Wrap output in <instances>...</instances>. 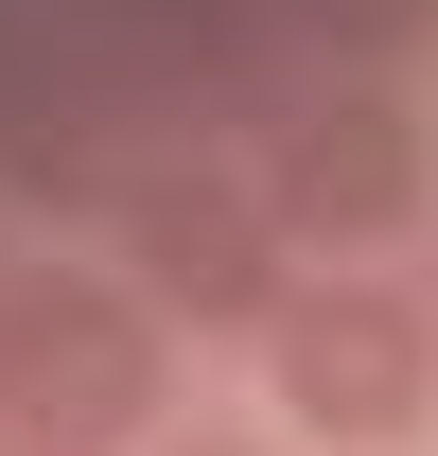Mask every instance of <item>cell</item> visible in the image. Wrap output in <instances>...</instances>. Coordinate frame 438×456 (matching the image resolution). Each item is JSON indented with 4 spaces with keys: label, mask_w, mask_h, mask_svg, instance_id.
<instances>
[{
    "label": "cell",
    "mask_w": 438,
    "mask_h": 456,
    "mask_svg": "<svg viewBox=\"0 0 438 456\" xmlns=\"http://www.w3.org/2000/svg\"><path fill=\"white\" fill-rule=\"evenodd\" d=\"M158 387H175V334L106 264H18L0 281V421H18V456H141Z\"/></svg>",
    "instance_id": "6da1fadb"
},
{
    "label": "cell",
    "mask_w": 438,
    "mask_h": 456,
    "mask_svg": "<svg viewBox=\"0 0 438 456\" xmlns=\"http://www.w3.org/2000/svg\"><path fill=\"white\" fill-rule=\"evenodd\" d=\"M123 298L158 316V334H280V211L246 159H141L123 175Z\"/></svg>",
    "instance_id": "7a4b0ae2"
},
{
    "label": "cell",
    "mask_w": 438,
    "mask_h": 456,
    "mask_svg": "<svg viewBox=\"0 0 438 456\" xmlns=\"http://www.w3.org/2000/svg\"><path fill=\"white\" fill-rule=\"evenodd\" d=\"M264 369H280V421H298V439L369 456V439H421V403H438V316H421L403 281H369V264H316V281L280 298Z\"/></svg>",
    "instance_id": "3957f363"
},
{
    "label": "cell",
    "mask_w": 438,
    "mask_h": 456,
    "mask_svg": "<svg viewBox=\"0 0 438 456\" xmlns=\"http://www.w3.org/2000/svg\"><path fill=\"white\" fill-rule=\"evenodd\" d=\"M264 211H280V246H333V264H369L385 228H421V106L403 88H316V106H280V141L264 159Z\"/></svg>",
    "instance_id": "277c9868"
},
{
    "label": "cell",
    "mask_w": 438,
    "mask_h": 456,
    "mask_svg": "<svg viewBox=\"0 0 438 456\" xmlns=\"http://www.w3.org/2000/svg\"><path fill=\"white\" fill-rule=\"evenodd\" d=\"M280 36H333V53H403L421 0H280Z\"/></svg>",
    "instance_id": "5b68a950"
},
{
    "label": "cell",
    "mask_w": 438,
    "mask_h": 456,
    "mask_svg": "<svg viewBox=\"0 0 438 456\" xmlns=\"http://www.w3.org/2000/svg\"><path fill=\"white\" fill-rule=\"evenodd\" d=\"M158 456H280V439H158Z\"/></svg>",
    "instance_id": "8992f818"
},
{
    "label": "cell",
    "mask_w": 438,
    "mask_h": 456,
    "mask_svg": "<svg viewBox=\"0 0 438 456\" xmlns=\"http://www.w3.org/2000/svg\"><path fill=\"white\" fill-rule=\"evenodd\" d=\"M421 316H438V264H421Z\"/></svg>",
    "instance_id": "52a82bcc"
},
{
    "label": "cell",
    "mask_w": 438,
    "mask_h": 456,
    "mask_svg": "<svg viewBox=\"0 0 438 456\" xmlns=\"http://www.w3.org/2000/svg\"><path fill=\"white\" fill-rule=\"evenodd\" d=\"M0 456H18V421H0Z\"/></svg>",
    "instance_id": "ba28073f"
},
{
    "label": "cell",
    "mask_w": 438,
    "mask_h": 456,
    "mask_svg": "<svg viewBox=\"0 0 438 456\" xmlns=\"http://www.w3.org/2000/svg\"><path fill=\"white\" fill-rule=\"evenodd\" d=\"M0 281H18V264H0Z\"/></svg>",
    "instance_id": "9c48e42d"
}]
</instances>
